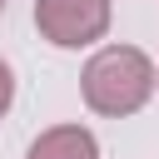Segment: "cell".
Returning <instances> with one entry per match:
<instances>
[{"instance_id":"obj_4","label":"cell","mask_w":159,"mask_h":159,"mask_svg":"<svg viewBox=\"0 0 159 159\" xmlns=\"http://www.w3.org/2000/svg\"><path fill=\"white\" fill-rule=\"evenodd\" d=\"M10 99H15V75H10V65L0 60V114L10 109Z\"/></svg>"},{"instance_id":"obj_1","label":"cell","mask_w":159,"mask_h":159,"mask_svg":"<svg viewBox=\"0 0 159 159\" xmlns=\"http://www.w3.org/2000/svg\"><path fill=\"white\" fill-rule=\"evenodd\" d=\"M80 94L94 114H109V119H124L134 109L149 104L154 94V60L134 45H104L89 55L84 75H80Z\"/></svg>"},{"instance_id":"obj_6","label":"cell","mask_w":159,"mask_h":159,"mask_svg":"<svg viewBox=\"0 0 159 159\" xmlns=\"http://www.w3.org/2000/svg\"><path fill=\"white\" fill-rule=\"evenodd\" d=\"M0 10H5V0H0Z\"/></svg>"},{"instance_id":"obj_5","label":"cell","mask_w":159,"mask_h":159,"mask_svg":"<svg viewBox=\"0 0 159 159\" xmlns=\"http://www.w3.org/2000/svg\"><path fill=\"white\" fill-rule=\"evenodd\" d=\"M154 89H159V70H154Z\"/></svg>"},{"instance_id":"obj_2","label":"cell","mask_w":159,"mask_h":159,"mask_svg":"<svg viewBox=\"0 0 159 159\" xmlns=\"http://www.w3.org/2000/svg\"><path fill=\"white\" fill-rule=\"evenodd\" d=\"M35 30L60 50L94 45L109 30V0H35Z\"/></svg>"},{"instance_id":"obj_3","label":"cell","mask_w":159,"mask_h":159,"mask_svg":"<svg viewBox=\"0 0 159 159\" xmlns=\"http://www.w3.org/2000/svg\"><path fill=\"white\" fill-rule=\"evenodd\" d=\"M25 159H99V144L84 124H55L30 144Z\"/></svg>"}]
</instances>
